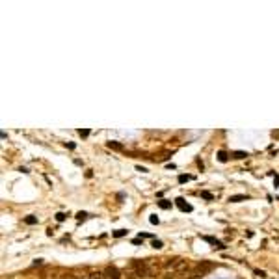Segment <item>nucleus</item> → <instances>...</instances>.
<instances>
[{
  "mask_svg": "<svg viewBox=\"0 0 279 279\" xmlns=\"http://www.w3.org/2000/svg\"><path fill=\"white\" fill-rule=\"evenodd\" d=\"M164 270L167 272V275H173V273H181V272H186L188 270V262L184 259H166L164 261Z\"/></svg>",
  "mask_w": 279,
  "mask_h": 279,
  "instance_id": "obj_1",
  "label": "nucleus"
},
{
  "mask_svg": "<svg viewBox=\"0 0 279 279\" xmlns=\"http://www.w3.org/2000/svg\"><path fill=\"white\" fill-rule=\"evenodd\" d=\"M212 270H214V264H212V262H209V261H201L199 264H195L194 268H192L190 275H192V277H205V275H209Z\"/></svg>",
  "mask_w": 279,
  "mask_h": 279,
  "instance_id": "obj_2",
  "label": "nucleus"
},
{
  "mask_svg": "<svg viewBox=\"0 0 279 279\" xmlns=\"http://www.w3.org/2000/svg\"><path fill=\"white\" fill-rule=\"evenodd\" d=\"M130 268L136 272V275H138V277H147V275L151 273L149 266H147V262H145V261H138V259H134V261L130 262Z\"/></svg>",
  "mask_w": 279,
  "mask_h": 279,
  "instance_id": "obj_3",
  "label": "nucleus"
},
{
  "mask_svg": "<svg viewBox=\"0 0 279 279\" xmlns=\"http://www.w3.org/2000/svg\"><path fill=\"white\" fill-rule=\"evenodd\" d=\"M175 205L179 207V210H182V212H192V210H194V207H192L190 203H186L182 197H177V199H175Z\"/></svg>",
  "mask_w": 279,
  "mask_h": 279,
  "instance_id": "obj_4",
  "label": "nucleus"
},
{
  "mask_svg": "<svg viewBox=\"0 0 279 279\" xmlns=\"http://www.w3.org/2000/svg\"><path fill=\"white\" fill-rule=\"evenodd\" d=\"M203 240L209 242V244H212V247H216V249H225V247H227L223 242H220V240L214 238V236H203Z\"/></svg>",
  "mask_w": 279,
  "mask_h": 279,
  "instance_id": "obj_5",
  "label": "nucleus"
},
{
  "mask_svg": "<svg viewBox=\"0 0 279 279\" xmlns=\"http://www.w3.org/2000/svg\"><path fill=\"white\" fill-rule=\"evenodd\" d=\"M104 275L108 277V279H119V277H121V272H119L115 266H108V268L104 270Z\"/></svg>",
  "mask_w": 279,
  "mask_h": 279,
  "instance_id": "obj_6",
  "label": "nucleus"
},
{
  "mask_svg": "<svg viewBox=\"0 0 279 279\" xmlns=\"http://www.w3.org/2000/svg\"><path fill=\"white\" fill-rule=\"evenodd\" d=\"M246 156H249L246 151H233L231 153V158H236V160H242V158H246Z\"/></svg>",
  "mask_w": 279,
  "mask_h": 279,
  "instance_id": "obj_7",
  "label": "nucleus"
},
{
  "mask_svg": "<svg viewBox=\"0 0 279 279\" xmlns=\"http://www.w3.org/2000/svg\"><path fill=\"white\" fill-rule=\"evenodd\" d=\"M246 199H247V195H244V194H236V195H231L229 197L231 203H240V201H246Z\"/></svg>",
  "mask_w": 279,
  "mask_h": 279,
  "instance_id": "obj_8",
  "label": "nucleus"
},
{
  "mask_svg": "<svg viewBox=\"0 0 279 279\" xmlns=\"http://www.w3.org/2000/svg\"><path fill=\"white\" fill-rule=\"evenodd\" d=\"M156 203H158V207H160V209H164V210L171 209V201H167V199H160V201H156Z\"/></svg>",
  "mask_w": 279,
  "mask_h": 279,
  "instance_id": "obj_9",
  "label": "nucleus"
},
{
  "mask_svg": "<svg viewBox=\"0 0 279 279\" xmlns=\"http://www.w3.org/2000/svg\"><path fill=\"white\" fill-rule=\"evenodd\" d=\"M108 147L110 149H115V151H123V145L119 141H108Z\"/></svg>",
  "mask_w": 279,
  "mask_h": 279,
  "instance_id": "obj_10",
  "label": "nucleus"
},
{
  "mask_svg": "<svg viewBox=\"0 0 279 279\" xmlns=\"http://www.w3.org/2000/svg\"><path fill=\"white\" fill-rule=\"evenodd\" d=\"M229 156L231 155H227L225 151H218V160H220V162H227V160H229Z\"/></svg>",
  "mask_w": 279,
  "mask_h": 279,
  "instance_id": "obj_11",
  "label": "nucleus"
},
{
  "mask_svg": "<svg viewBox=\"0 0 279 279\" xmlns=\"http://www.w3.org/2000/svg\"><path fill=\"white\" fill-rule=\"evenodd\" d=\"M177 181H179L181 184H184V182H188V181H194V175H179Z\"/></svg>",
  "mask_w": 279,
  "mask_h": 279,
  "instance_id": "obj_12",
  "label": "nucleus"
},
{
  "mask_svg": "<svg viewBox=\"0 0 279 279\" xmlns=\"http://www.w3.org/2000/svg\"><path fill=\"white\" fill-rule=\"evenodd\" d=\"M24 223H26V225H35V223H37V218L35 216H26L24 218Z\"/></svg>",
  "mask_w": 279,
  "mask_h": 279,
  "instance_id": "obj_13",
  "label": "nucleus"
},
{
  "mask_svg": "<svg viewBox=\"0 0 279 279\" xmlns=\"http://www.w3.org/2000/svg\"><path fill=\"white\" fill-rule=\"evenodd\" d=\"M126 233H129L126 229H117V231H114V233H112V235H114L115 238H121V236H125Z\"/></svg>",
  "mask_w": 279,
  "mask_h": 279,
  "instance_id": "obj_14",
  "label": "nucleus"
},
{
  "mask_svg": "<svg viewBox=\"0 0 279 279\" xmlns=\"http://www.w3.org/2000/svg\"><path fill=\"white\" fill-rule=\"evenodd\" d=\"M151 246H153L155 249H160V247L164 246V244H162V240H158V238H153V242H151Z\"/></svg>",
  "mask_w": 279,
  "mask_h": 279,
  "instance_id": "obj_15",
  "label": "nucleus"
},
{
  "mask_svg": "<svg viewBox=\"0 0 279 279\" xmlns=\"http://www.w3.org/2000/svg\"><path fill=\"white\" fill-rule=\"evenodd\" d=\"M78 136H80V138H88V136H89V129H78Z\"/></svg>",
  "mask_w": 279,
  "mask_h": 279,
  "instance_id": "obj_16",
  "label": "nucleus"
},
{
  "mask_svg": "<svg viewBox=\"0 0 279 279\" xmlns=\"http://www.w3.org/2000/svg\"><path fill=\"white\" fill-rule=\"evenodd\" d=\"M253 273H255L257 277H261V279L266 277V272H264V270H259V268H255V270H253Z\"/></svg>",
  "mask_w": 279,
  "mask_h": 279,
  "instance_id": "obj_17",
  "label": "nucleus"
},
{
  "mask_svg": "<svg viewBox=\"0 0 279 279\" xmlns=\"http://www.w3.org/2000/svg\"><path fill=\"white\" fill-rule=\"evenodd\" d=\"M201 197H203V199H207V201H212V199H214V195H212L210 192H201Z\"/></svg>",
  "mask_w": 279,
  "mask_h": 279,
  "instance_id": "obj_18",
  "label": "nucleus"
},
{
  "mask_svg": "<svg viewBox=\"0 0 279 279\" xmlns=\"http://www.w3.org/2000/svg\"><path fill=\"white\" fill-rule=\"evenodd\" d=\"M88 216H89L88 212H77V216H74V218H77L78 221H82V220H86V218H88Z\"/></svg>",
  "mask_w": 279,
  "mask_h": 279,
  "instance_id": "obj_19",
  "label": "nucleus"
},
{
  "mask_svg": "<svg viewBox=\"0 0 279 279\" xmlns=\"http://www.w3.org/2000/svg\"><path fill=\"white\" fill-rule=\"evenodd\" d=\"M89 279H108V277H106L104 273H99V272H97V273H91Z\"/></svg>",
  "mask_w": 279,
  "mask_h": 279,
  "instance_id": "obj_20",
  "label": "nucleus"
},
{
  "mask_svg": "<svg viewBox=\"0 0 279 279\" xmlns=\"http://www.w3.org/2000/svg\"><path fill=\"white\" fill-rule=\"evenodd\" d=\"M65 218H67V214H63V212H58V214H56V221H63Z\"/></svg>",
  "mask_w": 279,
  "mask_h": 279,
  "instance_id": "obj_21",
  "label": "nucleus"
},
{
  "mask_svg": "<svg viewBox=\"0 0 279 279\" xmlns=\"http://www.w3.org/2000/svg\"><path fill=\"white\" fill-rule=\"evenodd\" d=\"M149 221L153 223V225H158V221H160V220H158V216H155V214H153V216L149 218Z\"/></svg>",
  "mask_w": 279,
  "mask_h": 279,
  "instance_id": "obj_22",
  "label": "nucleus"
},
{
  "mask_svg": "<svg viewBox=\"0 0 279 279\" xmlns=\"http://www.w3.org/2000/svg\"><path fill=\"white\" fill-rule=\"evenodd\" d=\"M138 238H141V240H143V238H153V235H149V233H140Z\"/></svg>",
  "mask_w": 279,
  "mask_h": 279,
  "instance_id": "obj_23",
  "label": "nucleus"
},
{
  "mask_svg": "<svg viewBox=\"0 0 279 279\" xmlns=\"http://www.w3.org/2000/svg\"><path fill=\"white\" fill-rule=\"evenodd\" d=\"M273 186H275V188L279 186V175L277 173H273Z\"/></svg>",
  "mask_w": 279,
  "mask_h": 279,
  "instance_id": "obj_24",
  "label": "nucleus"
},
{
  "mask_svg": "<svg viewBox=\"0 0 279 279\" xmlns=\"http://www.w3.org/2000/svg\"><path fill=\"white\" fill-rule=\"evenodd\" d=\"M132 244H134V246H140V244L143 246V242H141V238H134V240H132Z\"/></svg>",
  "mask_w": 279,
  "mask_h": 279,
  "instance_id": "obj_25",
  "label": "nucleus"
},
{
  "mask_svg": "<svg viewBox=\"0 0 279 279\" xmlns=\"http://www.w3.org/2000/svg\"><path fill=\"white\" fill-rule=\"evenodd\" d=\"M136 171H141V173H147V167H141V166H136Z\"/></svg>",
  "mask_w": 279,
  "mask_h": 279,
  "instance_id": "obj_26",
  "label": "nucleus"
},
{
  "mask_svg": "<svg viewBox=\"0 0 279 279\" xmlns=\"http://www.w3.org/2000/svg\"><path fill=\"white\" fill-rule=\"evenodd\" d=\"M62 279H74V275H71V273L67 275V273H65V275H62Z\"/></svg>",
  "mask_w": 279,
  "mask_h": 279,
  "instance_id": "obj_27",
  "label": "nucleus"
}]
</instances>
